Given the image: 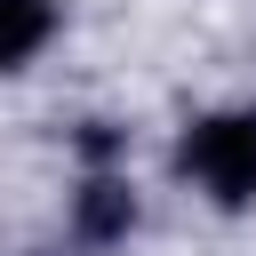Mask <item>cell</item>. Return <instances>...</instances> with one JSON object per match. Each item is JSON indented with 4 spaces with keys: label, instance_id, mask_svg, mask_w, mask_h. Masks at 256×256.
<instances>
[{
    "label": "cell",
    "instance_id": "1",
    "mask_svg": "<svg viewBox=\"0 0 256 256\" xmlns=\"http://www.w3.org/2000/svg\"><path fill=\"white\" fill-rule=\"evenodd\" d=\"M176 160H184V176H192L200 192H216L224 208L256 200V112H216V120H200Z\"/></svg>",
    "mask_w": 256,
    "mask_h": 256
},
{
    "label": "cell",
    "instance_id": "3",
    "mask_svg": "<svg viewBox=\"0 0 256 256\" xmlns=\"http://www.w3.org/2000/svg\"><path fill=\"white\" fill-rule=\"evenodd\" d=\"M88 224H96V232H112V224H128V200H120L112 184H88Z\"/></svg>",
    "mask_w": 256,
    "mask_h": 256
},
{
    "label": "cell",
    "instance_id": "2",
    "mask_svg": "<svg viewBox=\"0 0 256 256\" xmlns=\"http://www.w3.org/2000/svg\"><path fill=\"white\" fill-rule=\"evenodd\" d=\"M48 32H56V8L48 0H0V64H24Z\"/></svg>",
    "mask_w": 256,
    "mask_h": 256
}]
</instances>
